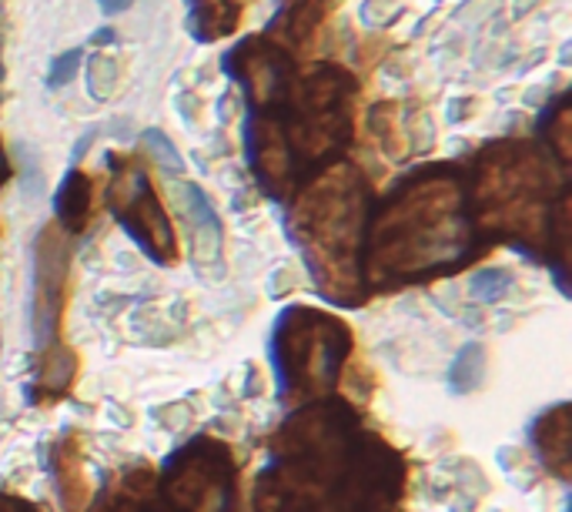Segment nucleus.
<instances>
[{"label":"nucleus","instance_id":"nucleus-1","mask_svg":"<svg viewBox=\"0 0 572 512\" xmlns=\"http://www.w3.org/2000/svg\"><path fill=\"white\" fill-rule=\"evenodd\" d=\"M111 211H115V218H121V225L161 265H175L178 248H175L171 221H168V215H165V208H161V201H158L148 175H141L128 161H121V168L115 171V181H111Z\"/></svg>","mask_w":572,"mask_h":512},{"label":"nucleus","instance_id":"nucleus-2","mask_svg":"<svg viewBox=\"0 0 572 512\" xmlns=\"http://www.w3.org/2000/svg\"><path fill=\"white\" fill-rule=\"evenodd\" d=\"M328 0H285L282 11V31L292 45H312L315 31L325 24Z\"/></svg>","mask_w":572,"mask_h":512},{"label":"nucleus","instance_id":"nucleus-3","mask_svg":"<svg viewBox=\"0 0 572 512\" xmlns=\"http://www.w3.org/2000/svg\"><path fill=\"white\" fill-rule=\"evenodd\" d=\"M191 18H195V35L201 41H215L238 28L241 8L235 0H191Z\"/></svg>","mask_w":572,"mask_h":512},{"label":"nucleus","instance_id":"nucleus-4","mask_svg":"<svg viewBox=\"0 0 572 512\" xmlns=\"http://www.w3.org/2000/svg\"><path fill=\"white\" fill-rule=\"evenodd\" d=\"M91 201H95V185L85 171H71L68 181L58 191V215L68 228L81 232L88 215H91Z\"/></svg>","mask_w":572,"mask_h":512},{"label":"nucleus","instance_id":"nucleus-5","mask_svg":"<svg viewBox=\"0 0 572 512\" xmlns=\"http://www.w3.org/2000/svg\"><path fill=\"white\" fill-rule=\"evenodd\" d=\"M58 469H61V475H58V482H61V495H65L68 509H71V512H78V509L88 502V479L81 475V452H78V445H75V442L61 445Z\"/></svg>","mask_w":572,"mask_h":512},{"label":"nucleus","instance_id":"nucleus-6","mask_svg":"<svg viewBox=\"0 0 572 512\" xmlns=\"http://www.w3.org/2000/svg\"><path fill=\"white\" fill-rule=\"evenodd\" d=\"M8 178V161H4V148H0V181Z\"/></svg>","mask_w":572,"mask_h":512},{"label":"nucleus","instance_id":"nucleus-7","mask_svg":"<svg viewBox=\"0 0 572 512\" xmlns=\"http://www.w3.org/2000/svg\"><path fill=\"white\" fill-rule=\"evenodd\" d=\"M0 88H4V68H0Z\"/></svg>","mask_w":572,"mask_h":512}]
</instances>
